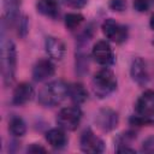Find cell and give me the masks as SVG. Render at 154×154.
<instances>
[{"instance_id":"603a6c76","label":"cell","mask_w":154,"mask_h":154,"mask_svg":"<svg viewBox=\"0 0 154 154\" xmlns=\"http://www.w3.org/2000/svg\"><path fill=\"white\" fill-rule=\"evenodd\" d=\"M142 150L146 153H154V135L146 138L142 143Z\"/></svg>"},{"instance_id":"ffe728a7","label":"cell","mask_w":154,"mask_h":154,"mask_svg":"<svg viewBox=\"0 0 154 154\" xmlns=\"http://www.w3.org/2000/svg\"><path fill=\"white\" fill-rule=\"evenodd\" d=\"M88 57L85 54H77L76 57V67H77V71L81 72L83 70V72H87L88 71Z\"/></svg>"},{"instance_id":"9a60e30c","label":"cell","mask_w":154,"mask_h":154,"mask_svg":"<svg viewBox=\"0 0 154 154\" xmlns=\"http://www.w3.org/2000/svg\"><path fill=\"white\" fill-rule=\"evenodd\" d=\"M46 140L47 142L55 149H61L66 146L67 143V137L64 132V129H51L46 134Z\"/></svg>"},{"instance_id":"52a82bcc","label":"cell","mask_w":154,"mask_h":154,"mask_svg":"<svg viewBox=\"0 0 154 154\" xmlns=\"http://www.w3.org/2000/svg\"><path fill=\"white\" fill-rule=\"evenodd\" d=\"M79 146L84 153H91V154L101 153L105 149L103 141L100 137H97L90 129H87L82 132L81 140H79Z\"/></svg>"},{"instance_id":"6da1fadb","label":"cell","mask_w":154,"mask_h":154,"mask_svg":"<svg viewBox=\"0 0 154 154\" xmlns=\"http://www.w3.org/2000/svg\"><path fill=\"white\" fill-rule=\"evenodd\" d=\"M66 96H69V85L61 81H52L43 85L38 91L37 100L45 107H53L59 105Z\"/></svg>"},{"instance_id":"30bf717a","label":"cell","mask_w":154,"mask_h":154,"mask_svg":"<svg viewBox=\"0 0 154 154\" xmlns=\"http://www.w3.org/2000/svg\"><path fill=\"white\" fill-rule=\"evenodd\" d=\"M55 72V66L49 59L38 60L32 67V78L36 82H42L51 78Z\"/></svg>"},{"instance_id":"277c9868","label":"cell","mask_w":154,"mask_h":154,"mask_svg":"<svg viewBox=\"0 0 154 154\" xmlns=\"http://www.w3.org/2000/svg\"><path fill=\"white\" fill-rule=\"evenodd\" d=\"M81 119H82V111L77 106H69L60 109L57 117V123L61 129L73 131L78 128Z\"/></svg>"},{"instance_id":"7402d4cb","label":"cell","mask_w":154,"mask_h":154,"mask_svg":"<svg viewBox=\"0 0 154 154\" xmlns=\"http://www.w3.org/2000/svg\"><path fill=\"white\" fill-rule=\"evenodd\" d=\"M134 8L137 12H146L149 8L150 1L149 0H134Z\"/></svg>"},{"instance_id":"e0dca14e","label":"cell","mask_w":154,"mask_h":154,"mask_svg":"<svg viewBox=\"0 0 154 154\" xmlns=\"http://www.w3.org/2000/svg\"><path fill=\"white\" fill-rule=\"evenodd\" d=\"M69 97L76 105H79L87 100L88 93L82 83H72L69 85Z\"/></svg>"},{"instance_id":"5bb4252c","label":"cell","mask_w":154,"mask_h":154,"mask_svg":"<svg viewBox=\"0 0 154 154\" xmlns=\"http://www.w3.org/2000/svg\"><path fill=\"white\" fill-rule=\"evenodd\" d=\"M36 10L45 17L57 18L59 16V2L58 0H37Z\"/></svg>"},{"instance_id":"5b68a950","label":"cell","mask_w":154,"mask_h":154,"mask_svg":"<svg viewBox=\"0 0 154 154\" xmlns=\"http://www.w3.org/2000/svg\"><path fill=\"white\" fill-rule=\"evenodd\" d=\"M101 29L105 36L114 43H122L128 38V28L125 25L119 24L112 18L105 19L101 25Z\"/></svg>"},{"instance_id":"7a4b0ae2","label":"cell","mask_w":154,"mask_h":154,"mask_svg":"<svg viewBox=\"0 0 154 154\" xmlns=\"http://www.w3.org/2000/svg\"><path fill=\"white\" fill-rule=\"evenodd\" d=\"M17 66V51L16 46L11 40H5L2 37L1 42V73L4 84L6 87L11 85L14 81Z\"/></svg>"},{"instance_id":"83f0119b","label":"cell","mask_w":154,"mask_h":154,"mask_svg":"<svg viewBox=\"0 0 154 154\" xmlns=\"http://www.w3.org/2000/svg\"><path fill=\"white\" fill-rule=\"evenodd\" d=\"M149 24H150V28L154 30V14L152 16V18H150V23H149Z\"/></svg>"},{"instance_id":"3957f363","label":"cell","mask_w":154,"mask_h":154,"mask_svg":"<svg viewBox=\"0 0 154 154\" xmlns=\"http://www.w3.org/2000/svg\"><path fill=\"white\" fill-rule=\"evenodd\" d=\"M91 87L97 97H100V99L107 97L109 94H112L116 90L117 78L109 69L105 67V69L99 70L94 75L93 79H91Z\"/></svg>"},{"instance_id":"8fae6325","label":"cell","mask_w":154,"mask_h":154,"mask_svg":"<svg viewBox=\"0 0 154 154\" xmlns=\"http://www.w3.org/2000/svg\"><path fill=\"white\" fill-rule=\"evenodd\" d=\"M130 75L134 82H136L138 85H144L148 82V71L146 61L137 57L132 60L130 66Z\"/></svg>"},{"instance_id":"4316f807","label":"cell","mask_w":154,"mask_h":154,"mask_svg":"<svg viewBox=\"0 0 154 154\" xmlns=\"http://www.w3.org/2000/svg\"><path fill=\"white\" fill-rule=\"evenodd\" d=\"M117 152H119V153H125V152H129V153H135V150H134V149H130V148H128V147L118 148V149H117Z\"/></svg>"},{"instance_id":"cb8c5ba5","label":"cell","mask_w":154,"mask_h":154,"mask_svg":"<svg viewBox=\"0 0 154 154\" xmlns=\"http://www.w3.org/2000/svg\"><path fill=\"white\" fill-rule=\"evenodd\" d=\"M66 6L72 8H82L85 6L88 0H61Z\"/></svg>"},{"instance_id":"44dd1931","label":"cell","mask_w":154,"mask_h":154,"mask_svg":"<svg viewBox=\"0 0 154 154\" xmlns=\"http://www.w3.org/2000/svg\"><path fill=\"white\" fill-rule=\"evenodd\" d=\"M108 6L112 11L122 12L126 8V0H109Z\"/></svg>"},{"instance_id":"ba28073f","label":"cell","mask_w":154,"mask_h":154,"mask_svg":"<svg viewBox=\"0 0 154 154\" xmlns=\"http://www.w3.org/2000/svg\"><path fill=\"white\" fill-rule=\"evenodd\" d=\"M135 109L137 116L150 119L154 117V90H144L136 101Z\"/></svg>"},{"instance_id":"2e32d148","label":"cell","mask_w":154,"mask_h":154,"mask_svg":"<svg viewBox=\"0 0 154 154\" xmlns=\"http://www.w3.org/2000/svg\"><path fill=\"white\" fill-rule=\"evenodd\" d=\"M19 6V0H4V23L8 22L11 24L17 19Z\"/></svg>"},{"instance_id":"484cf974","label":"cell","mask_w":154,"mask_h":154,"mask_svg":"<svg viewBox=\"0 0 154 154\" xmlns=\"http://www.w3.org/2000/svg\"><path fill=\"white\" fill-rule=\"evenodd\" d=\"M26 150H28V153H40V152L46 153V152H47L46 148H43L42 146H40V144H37V143H32L31 146L28 147Z\"/></svg>"},{"instance_id":"7c38bea8","label":"cell","mask_w":154,"mask_h":154,"mask_svg":"<svg viewBox=\"0 0 154 154\" xmlns=\"http://www.w3.org/2000/svg\"><path fill=\"white\" fill-rule=\"evenodd\" d=\"M45 48H46L47 54L52 59H55V60H61L65 55V52H66L64 42L59 37H55V36L46 37Z\"/></svg>"},{"instance_id":"d6986e66","label":"cell","mask_w":154,"mask_h":154,"mask_svg":"<svg viewBox=\"0 0 154 154\" xmlns=\"http://www.w3.org/2000/svg\"><path fill=\"white\" fill-rule=\"evenodd\" d=\"M84 20V17L81 13H67L65 16V26L69 30H75L77 29Z\"/></svg>"},{"instance_id":"9c48e42d","label":"cell","mask_w":154,"mask_h":154,"mask_svg":"<svg viewBox=\"0 0 154 154\" xmlns=\"http://www.w3.org/2000/svg\"><path fill=\"white\" fill-rule=\"evenodd\" d=\"M91 54H93V58L95 59V61L99 63L100 65H103V66H109L114 61L113 51H112L109 43L107 41H103V40L97 41L94 45Z\"/></svg>"},{"instance_id":"ac0fdd59","label":"cell","mask_w":154,"mask_h":154,"mask_svg":"<svg viewBox=\"0 0 154 154\" xmlns=\"http://www.w3.org/2000/svg\"><path fill=\"white\" fill-rule=\"evenodd\" d=\"M8 130L13 136L22 137L26 132V124L20 117L13 116L8 122Z\"/></svg>"},{"instance_id":"8992f818","label":"cell","mask_w":154,"mask_h":154,"mask_svg":"<svg viewBox=\"0 0 154 154\" xmlns=\"http://www.w3.org/2000/svg\"><path fill=\"white\" fill-rule=\"evenodd\" d=\"M95 123L101 131L108 132L118 126L119 116L112 108H101L95 117Z\"/></svg>"},{"instance_id":"d4e9b609","label":"cell","mask_w":154,"mask_h":154,"mask_svg":"<svg viewBox=\"0 0 154 154\" xmlns=\"http://www.w3.org/2000/svg\"><path fill=\"white\" fill-rule=\"evenodd\" d=\"M28 29H29V24H28V18L24 16L19 19V29H18V34L20 36H25L26 32H28Z\"/></svg>"},{"instance_id":"4fadbf2b","label":"cell","mask_w":154,"mask_h":154,"mask_svg":"<svg viewBox=\"0 0 154 154\" xmlns=\"http://www.w3.org/2000/svg\"><path fill=\"white\" fill-rule=\"evenodd\" d=\"M34 96V88L29 84V83H19L14 90H13V95H12V102L17 106H23L26 102H29Z\"/></svg>"}]
</instances>
